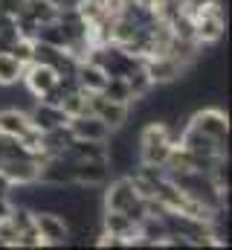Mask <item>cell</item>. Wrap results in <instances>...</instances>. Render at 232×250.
<instances>
[{"mask_svg":"<svg viewBox=\"0 0 232 250\" xmlns=\"http://www.w3.org/2000/svg\"><path fill=\"white\" fill-rule=\"evenodd\" d=\"M29 128H32V125H29L26 111H20V108H0V134H3V137L20 140Z\"/></svg>","mask_w":232,"mask_h":250,"instance_id":"obj_14","label":"cell"},{"mask_svg":"<svg viewBox=\"0 0 232 250\" xmlns=\"http://www.w3.org/2000/svg\"><path fill=\"white\" fill-rule=\"evenodd\" d=\"M192 23H194V41L203 47V44H218L224 38V29H227V18H224V6L218 0L200 6L194 15H192Z\"/></svg>","mask_w":232,"mask_h":250,"instance_id":"obj_1","label":"cell"},{"mask_svg":"<svg viewBox=\"0 0 232 250\" xmlns=\"http://www.w3.org/2000/svg\"><path fill=\"white\" fill-rule=\"evenodd\" d=\"M73 163V184L84 189H99L111 181V163L108 160H70Z\"/></svg>","mask_w":232,"mask_h":250,"instance_id":"obj_6","label":"cell"},{"mask_svg":"<svg viewBox=\"0 0 232 250\" xmlns=\"http://www.w3.org/2000/svg\"><path fill=\"white\" fill-rule=\"evenodd\" d=\"M99 93L114 99V102H131V87H128L125 76H108V82H105V87Z\"/></svg>","mask_w":232,"mask_h":250,"instance_id":"obj_17","label":"cell"},{"mask_svg":"<svg viewBox=\"0 0 232 250\" xmlns=\"http://www.w3.org/2000/svg\"><path fill=\"white\" fill-rule=\"evenodd\" d=\"M186 125L200 131V134H206V137H212V140H218V143H230V117H227V111H221L215 105L194 108L189 114Z\"/></svg>","mask_w":232,"mask_h":250,"instance_id":"obj_2","label":"cell"},{"mask_svg":"<svg viewBox=\"0 0 232 250\" xmlns=\"http://www.w3.org/2000/svg\"><path fill=\"white\" fill-rule=\"evenodd\" d=\"M90 114H96L111 131H119L122 125L131 120V108L128 102H114L102 93H90Z\"/></svg>","mask_w":232,"mask_h":250,"instance_id":"obj_7","label":"cell"},{"mask_svg":"<svg viewBox=\"0 0 232 250\" xmlns=\"http://www.w3.org/2000/svg\"><path fill=\"white\" fill-rule=\"evenodd\" d=\"M32 50H35V41H29V38H18V41L12 44L9 53H12L20 64H29L32 62Z\"/></svg>","mask_w":232,"mask_h":250,"instance_id":"obj_19","label":"cell"},{"mask_svg":"<svg viewBox=\"0 0 232 250\" xmlns=\"http://www.w3.org/2000/svg\"><path fill=\"white\" fill-rule=\"evenodd\" d=\"M20 76H23V64L12 53H0V87L20 84Z\"/></svg>","mask_w":232,"mask_h":250,"instance_id":"obj_15","label":"cell"},{"mask_svg":"<svg viewBox=\"0 0 232 250\" xmlns=\"http://www.w3.org/2000/svg\"><path fill=\"white\" fill-rule=\"evenodd\" d=\"M20 82H23V87L29 90V96L41 99L44 93H50V90L56 87L58 73L50 67V64L29 62V64H23V76H20Z\"/></svg>","mask_w":232,"mask_h":250,"instance_id":"obj_8","label":"cell"},{"mask_svg":"<svg viewBox=\"0 0 232 250\" xmlns=\"http://www.w3.org/2000/svg\"><path fill=\"white\" fill-rule=\"evenodd\" d=\"M9 212H12V201L9 198H0V221H6Z\"/></svg>","mask_w":232,"mask_h":250,"instance_id":"obj_21","label":"cell"},{"mask_svg":"<svg viewBox=\"0 0 232 250\" xmlns=\"http://www.w3.org/2000/svg\"><path fill=\"white\" fill-rule=\"evenodd\" d=\"M139 201V192L134 187V178L131 175H119L114 181L105 184V195H102V209H111V212H125L128 207H134Z\"/></svg>","mask_w":232,"mask_h":250,"instance_id":"obj_5","label":"cell"},{"mask_svg":"<svg viewBox=\"0 0 232 250\" xmlns=\"http://www.w3.org/2000/svg\"><path fill=\"white\" fill-rule=\"evenodd\" d=\"M142 70L148 73V79L154 84H174V82L186 79L189 67L172 59L169 53H151V56H142Z\"/></svg>","mask_w":232,"mask_h":250,"instance_id":"obj_3","label":"cell"},{"mask_svg":"<svg viewBox=\"0 0 232 250\" xmlns=\"http://www.w3.org/2000/svg\"><path fill=\"white\" fill-rule=\"evenodd\" d=\"M23 12L29 18H35L38 23H47V21H56L58 18V6L47 3V0H26L23 3Z\"/></svg>","mask_w":232,"mask_h":250,"instance_id":"obj_18","label":"cell"},{"mask_svg":"<svg viewBox=\"0 0 232 250\" xmlns=\"http://www.w3.org/2000/svg\"><path fill=\"white\" fill-rule=\"evenodd\" d=\"M0 175H6L12 187L35 184L38 181V160L35 157H0Z\"/></svg>","mask_w":232,"mask_h":250,"instance_id":"obj_10","label":"cell"},{"mask_svg":"<svg viewBox=\"0 0 232 250\" xmlns=\"http://www.w3.org/2000/svg\"><path fill=\"white\" fill-rule=\"evenodd\" d=\"M26 117H29V125L35 128V131H53V128H61V125H67V114H64V108L61 105H50V102H44V99H35V105L26 111Z\"/></svg>","mask_w":232,"mask_h":250,"instance_id":"obj_11","label":"cell"},{"mask_svg":"<svg viewBox=\"0 0 232 250\" xmlns=\"http://www.w3.org/2000/svg\"><path fill=\"white\" fill-rule=\"evenodd\" d=\"M23 3H26V0H0V15L18 18V15L23 12Z\"/></svg>","mask_w":232,"mask_h":250,"instance_id":"obj_20","label":"cell"},{"mask_svg":"<svg viewBox=\"0 0 232 250\" xmlns=\"http://www.w3.org/2000/svg\"><path fill=\"white\" fill-rule=\"evenodd\" d=\"M67 128L73 134V140H99V143H108L111 137V128L102 123L96 114H78V117H70Z\"/></svg>","mask_w":232,"mask_h":250,"instance_id":"obj_12","label":"cell"},{"mask_svg":"<svg viewBox=\"0 0 232 250\" xmlns=\"http://www.w3.org/2000/svg\"><path fill=\"white\" fill-rule=\"evenodd\" d=\"M32 224H35V230H38L44 248L67 245V239H70V227H67V221H64L61 212H53V209H35V212H32Z\"/></svg>","mask_w":232,"mask_h":250,"instance_id":"obj_4","label":"cell"},{"mask_svg":"<svg viewBox=\"0 0 232 250\" xmlns=\"http://www.w3.org/2000/svg\"><path fill=\"white\" fill-rule=\"evenodd\" d=\"M105 82H108V73H105L96 62L81 59V62L76 64V84H78L81 90H87V93H99V90L105 87Z\"/></svg>","mask_w":232,"mask_h":250,"instance_id":"obj_13","label":"cell"},{"mask_svg":"<svg viewBox=\"0 0 232 250\" xmlns=\"http://www.w3.org/2000/svg\"><path fill=\"white\" fill-rule=\"evenodd\" d=\"M9 195H12V184L6 175H0V198H9Z\"/></svg>","mask_w":232,"mask_h":250,"instance_id":"obj_22","label":"cell"},{"mask_svg":"<svg viewBox=\"0 0 232 250\" xmlns=\"http://www.w3.org/2000/svg\"><path fill=\"white\" fill-rule=\"evenodd\" d=\"M177 146H183L192 154H206V157H215V154L224 157V154H230V143H218V140H212V137H206V134H200V131H194L189 125H183V131L177 137Z\"/></svg>","mask_w":232,"mask_h":250,"instance_id":"obj_9","label":"cell"},{"mask_svg":"<svg viewBox=\"0 0 232 250\" xmlns=\"http://www.w3.org/2000/svg\"><path fill=\"white\" fill-rule=\"evenodd\" d=\"M61 108H64V114H67V117L90 114V93H87V90H81V87H76V90H70V93L61 99Z\"/></svg>","mask_w":232,"mask_h":250,"instance_id":"obj_16","label":"cell"}]
</instances>
